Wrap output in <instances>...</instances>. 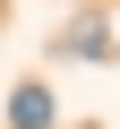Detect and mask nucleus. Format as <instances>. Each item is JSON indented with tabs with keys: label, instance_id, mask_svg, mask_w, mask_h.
Masks as SVG:
<instances>
[{
	"label": "nucleus",
	"instance_id": "f257e3e1",
	"mask_svg": "<svg viewBox=\"0 0 120 129\" xmlns=\"http://www.w3.org/2000/svg\"><path fill=\"white\" fill-rule=\"evenodd\" d=\"M9 112H17V129H51V95H43V86H17Z\"/></svg>",
	"mask_w": 120,
	"mask_h": 129
},
{
	"label": "nucleus",
	"instance_id": "f03ea898",
	"mask_svg": "<svg viewBox=\"0 0 120 129\" xmlns=\"http://www.w3.org/2000/svg\"><path fill=\"white\" fill-rule=\"evenodd\" d=\"M69 52L103 60V52H111V26H103V17H77V26H69Z\"/></svg>",
	"mask_w": 120,
	"mask_h": 129
}]
</instances>
